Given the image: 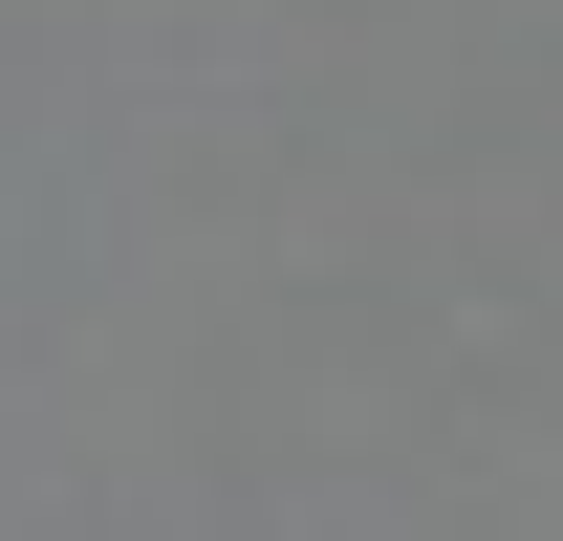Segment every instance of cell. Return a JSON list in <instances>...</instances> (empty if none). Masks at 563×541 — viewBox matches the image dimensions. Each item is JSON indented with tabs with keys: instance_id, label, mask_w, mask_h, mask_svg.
I'll return each mask as SVG.
<instances>
[]
</instances>
